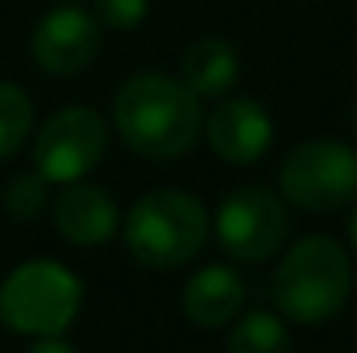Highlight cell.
Masks as SVG:
<instances>
[{"mask_svg":"<svg viewBox=\"0 0 357 353\" xmlns=\"http://www.w3.org/2000/svg\"><path fill=\"white\" fill-rule=\"evenodd\" d=\"M28 353H77L63 336H38L31 347H28Z\"/></svg>","mask_w":357,"mask_h":353,"instance_id":"obj_17","label":"cell"},{"mask_svg":"<svg viewBox=\"0 0 357 353\" xmlns=\"http://www.w3.org/2000/svg\"><path fill=\"white\" fill-rule=\"evenodd\" d=\"M31 132V101L21 87L0 84V159L14 156Z\"/></svg>","mask_w":357,"mask_h":353,"instance_id":"obj_14","label":"cell"},{"mask_svg":"<svg viewBox=\"0 0 357 353\" xmlns=\"http://www.w3.org/2000/svg\"><path fill=\"white\" fill-rule=\"evenodd\" d=\"M84 284L56 260H31L0 284V322L24 336H63L77 319Z\"/></svg>","mask_w":357,"mask_h":353,"instance_id":"obj_4","label":"cell"},{"mask_svg":"<svg viewBox=\"0 0 357 353\" xmlns=\"http://www.w3.org/2000/svg\"><path fill=\"white\" fill-rule=\"evenodd\" d=\"M239 77V56L229 42L202 38L181 59V84L195 97H219Z\"/></svg>","mask_w":357,"mask_h":353,"instance_id":"obj_12","label":"cell"},{"mask_svg":"<svg viewBox=\"0 0 357 353\" xmlns=\"http://www.w3.org/2000/svg\"><path fill=\"white\" fill-rule=\"evenodd\" d=\"M354 132H357V111H354Z\"/></svg>","mask_w":357,"mask_h":353,"instance_id":"obj_19","label":"cell"},{"mask_svg":"<svg viewBox=\"0 0 357 353\" xmlns=\"http://www.w3.org/2000/svg\"><path fill=\"white\" fill-rule=\"evenodd\" d=\"M354 288L351 256L330 235H309L288 249L281 267L274 270L271 298L281 315L302 326H316L333 319Z\"/></svg>","mask_w":357,"mask_h":353,"instance_id":"obj_2","label":"cell"},{"mask_svg":"<svg viewBox=\"0 0 357 353\" xmlns=\"http://www.w3.org/2000/svg\"><path fill=\"white\" fill-rule=\"evenodd\" d=\"M205 139L219 159L250 166L271 149L274 121L253 97H229L205 118Z\"/></svg>","mask_w":357,"mask_h":353,"instance_id":"obj_9","label":"cell"},{"mask_svg":"<svg viewBox=\"0 0 357 353\" xmlns=\"http://www.w3.org/2000/svg\"><path fill=\"white\" fill-rule=\"evenodd\" d=\"M219 249L243 263H260L288 239V208L267 187H239L215 212Z\"/></svg>","mask_w":357,"mask_h":353,"instance_id":"obj_6","label":"cell"},{"mask_svg":"<svg viewBox=\"0 0 357 353\" xmlns=\"http://www.w3.org/2000/svg\"><path fill=\"white\" fill-rule=\"evenodd\" d=\"M208 208L188 191H149L125 219L128 253L156 270H170L198 256L208 239Z\"/></svg>","mask_w":357,"mask_h":353,"instance_id":"obj_3","label":"cell"},{"mask_svg":"<svg viewBox=\"0 0 357 353\" xmlns=\"http://www.w3.org/2000/svg\"><path fill=\"white\" fill-rule=\"evenodd\" d=\"M351 242H354V249H357V208H354V219H351Z\"/></svg>","mask_w":357,"mask_h":353,"instance_id":"obj_18","label":"cell"},{"mask_svg":"<svg viewBox=\"0 0 357 353\" xmlns=\"http://www.w3.org/2000/svg\"><path fill=\"white\" fill-rule=\"evenodd\" d=\"M149 0H94V17L98 24L112 31H132L146 21Z\"/></svg>","mask_w":357,"mask_h":353,"instance_id":"obj_16","label":"cell"},{"mask_svg":"<svg viewBox=\"0 0 357 353\" xmlns=\"http://www.w3.org/2000/svg\"><path fill=\"white\" fill-rule=\"evenodd\" d=\"M229 353H291V336L271 312H250L229 336Z\"/></svg>","mask_w":357,"mask_h":353,"instance_id":"obj_13","label":"cell"},{"mask_svg":"<svg viewBox=\"0 0 357 353\" xmlns=\"http://www.w3.org/2000/svg\"><path fill=\"white\" fill-rule=\"evenodd\" d=\"M52 219H56V229L77 246L108 242L119 229V208H115L112 194L94 184H80V180H73L66 191H59V198L52 205Z\"/></svg>","mask_w":357,"mask_h":353,"instance_id":"obj_10","label":"cell"},{"mask_svg":"<svg viewBox=\"0 0 357 353\" xmlns=\"http://www.w3.org/2000/svg\"><path fill=\"white\" fill-rule=\"evenodd\" d=\"M278 187L284 201L305 212H333L357 194V152L344 142L316 139L291 149L281 163Z\"/></svg>","mask_w":357,"mask_h":353,"instance_id":"obj_5","label":"cell"},{"mask_svg":"<svg viewBox=\"0 0 357 353\" xmlns=\"http://www.w3.org/2000/svg\"><path fill=\"white\" fill-rule=\"evenodd\" d=\"M202 97L181 77L139 73L125 80L115 97V128L121 142L146 159H177L202 135Z\"/></svg>","mask_w":357,"mask_h":353,"instance_id":"obj_1","label":"cell"},{"mask_svg":"<svg viewBox=\"0 0 357 353\" xmlns=\"http://www.w3.org/2000/svg\"><path fill=\"white\" fill-rule=\"evenodd\" d=\"M108 149L105 118L94 108L73 104L49 118L35 139V166L49 184H73L87 177Z\"/></svg>","mask_w":357,"mask_h":353,"instance_id":"obj_7","label":"cell"},{"mask_svg":"<svg viewBox=\"0 0 357 353\" xmlns=\"http://www.w3.org/2000/svg\"><path fill=\"white\" fill-rule=\"evenodd\" d=\"M243 298H246L243 277L233 267L212 263V267H202L188 281V288H184V315L195 326H202V329H219L243 308Z\"/></svg>","mask_w":357,"mask_h":353,"instance_id":"obj_11","label":"cell"},{"mask_svg":"<svg viewBox=\"0 0 357 353\" xmlns=\"http://www.w3.org/2000/svg\"><path fill=\"white\" fill-rule=\"evenodd\" d=\"M7 212L10 219L17 222H31L42 215L45 201H49V180L42 173H24V177H14L10 187H7Z\"/></svg>","mask_w":357,"mask_h":353,"instance_id":"obj_15","label":"cell"},{"mask_svg":"<svg viewBox=\"0 0 357 353\" xmlns=\"http://www.w3.org/2000/svg\"><path fill=\"white\" fill-rule=\"evenodd\" d=\"M98 49H101V24H98V17L80 10V7H73V3L49 10L38 21L35 35H31V56L52 77L80 73L84 66L94 63Z\"/></svg>","mask_w":357,"mask_h":353,"instance_id":"obj_8","label":"cell"}]
</instances>
